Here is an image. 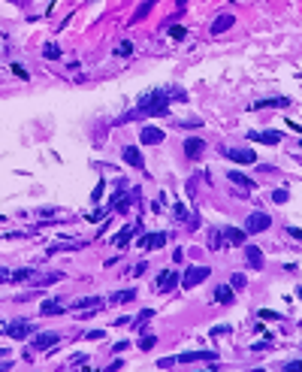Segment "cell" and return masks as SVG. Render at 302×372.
Listing matches in <instances>:
<instances>
[{
	"mask_svg": "<svg viewBox=\"0 0 302 372\" xmlns=\"http://www.w3.org/2000/svg\"><path fill=\"white\" fill-rule=\"evenodd\" d=\"M166 112H169V91L157 88V91H148L145 97H139L136 109H130L127 115H121L118 124L121 121H133V118H145V115H166Z\"/></svg>",
	"mask_w": 302,
	"mask_h": 372,
	"instance_id": "cell-1",
	"label": "cell"
},
{
	"mask_svg": "<svg viewBox=\"0 0 302 372\" xmlns=\"http://www.w3.org/2000/svg\"><path fill=\"white\" fill-rule=\"evenodd\" d=\"M209 276H212V273H209L206 267H187V273H184L178 281H181L184 287H197V284H200V281H206Z\"/></svg>",
	"mask_w": 302,
	"mask_h": 372,
	"instance_id": "cell-2",
	"label": "cell"
},
{
	"mask_svg": "<svg viewBox=\"0 0 302 372\" xmlns=\"http://www.w3.org/2000/svg\"><path fill=\"white\" fill-rule=\"evenodd\" d=\"M272 224V218L266 215V212H254V215H248V221H245V230L248 233H263Z\"/></svg>",
	"mask_w": 302,
	"mask_h": 372,
	"instance_id": "cell-3",
	"label": "cell"
},
{
	"mask_svg": "<svg viewBox=\"0 0 302 372\" xmlns=\"http://www.w3.org/2000/svg\"><path fill=\"white\" fill-rule=\"evenodd\" d=\"M3 333L12 336V339H24V336L33 333V324L30 321H12V324H3Z\"/></svg>",
	"mask_w": 302,
	"mask_h": 372,
	"instance_id": "cell-4",
	"label": "cell"
},
{
	"mask_svg": "<svg viewBox=\"0 0 302 372\" xmlns=\"http://www.w3.org/2000/svg\"><path fill=\"white\" fill-rule=\"evenodd\" d=\"M248 139H251V142H263V145H278V142H281V133H278V130H251Z\"/></svg>",
	"mask_w": 302,
	"mask_h": 372,
	"instance_id": "cell-5",
	"label": "cell"
},
{
	"mask_svg": "<svg viewBox=\"0 0 302 372\" xmlns=\"http://www.w3.org/2000/svg\"><path fill=\"white\" fill-rule=\"evenodd\" d=\"M139 139H142V145H157V142H163V130L154 127V124H148V127H142Z\"/></svg>",
	"mask_w": 302,
	"mask_h": 372,
	"instance_id": "cell-6",
	"label": "cell"
},
{
	"mask_svg": "<svg viewBox=\"0 0 302 372\" xmlns=\"http://www.w3.org/2000/svg\"><path fill=\"white\" fill-rule=\"evenodd\" d=\"M160 245H166V233H145V236L139 239V248H142V251H148V248H160Z\"/></svg>",
	"mask_w": 302,
	"mask_h": 372,
	"instance_id": "cell-7",
	"label": "cell"
},
{
	"mask_svg": "<svg viewBox=\"0 0 302 372\" xmlns=\"http://www.w3.org/2000/svg\"><path fill=\"white\" fill-rule=\"evenodd\" d=\"M226 158L236 161V164H254V161H257L251 148H230V152H226Z\"/></svg>",
	"mask_w": 302,
	"mask_h": 372,
	"instance_id": "cell-8",
	"label": "cell"
},
{
	"mask_svg": "<svg viewBox=\"0 0 302 372\" xmlns=\"http://www.w3.org/2000/svg\"><path fill=\"white\" fill-rule=\"evenodd\" d=\"M178 284V273L175 270H163L160 279H157V290H172Z\"/></svg>",
	"mask_w": 302,
	"mask_h": 372,
	"instance_id": "cell-9",
	"label": "cell"
},
{
	"mask_svg": "<svg viewBox=\"0 0 302 372\" xmlns=\"http://www.w3.org/2000/svg\"><path fill=\"white\" fill-rule=\"evenodd\" d=\"M194 360H215V351H191L175 357V363H194Z\"/></svg>",
	"mask_w": 302,
	"mask_h": 372,
	"instance_id": "cell-10",
	"label": "cell"
},
{
	"mask_svg": "<svg viewBox=\"0 0 302 372\" xmlns=\"http://www.w3.org/2000/svg\"><path fill=\"white\" fill-rule=\"evenodd\" d=\"M206 152V142L203 139H184V155L187 158H200Z\"/></svg>",
	"mask_w": 302,
	"mask_h": 372,
	"instance_id": "cell-11",
	"label": "cell"
},
{
	"mask_svg": "<svg viewBox=\"0 0 302 372\" xmlns=\"http://www.w3.org/2000/svg\"><path fill=\"white\" fill-rule=\"evenodd\" d=\"M70 306H67V300H49V303H43L40 306V312L43 315H61V312H67Z\"/></svg>",
	"mask_w": 302,
	"mask_h": 372,
	"instance_id": "cell-12",
	"label": "cell"
},
{
	"mask_svg": "<svg viewBox=\"0 0 302 372\" xmlns=\"http://www.w3.org/2000/svg\"><path fill=\"white\" fill-rule=\"evenodd\" d=\"M58 339H61V336H58V333H40V336H36V339H33V348H36V351H43V348L55 345Z\"/></svg>",
	"mask_w": 302,
	"mask_h": 372,
	"instance_id": "cell-13",
	"label": "cell"
},
{
	"mask_svg": "<svg viewBox=\"0 0 302 372\" xmlns=\"http://www.w3.org/2000/svg\"><path fill=\"white\" fill-rule=\"evenodd\" d=\"M236 24V15H230V12H226V15H221L215 24H212V33H224V30H230Z\"/></svg>",
	"mask_w": 302,
	"mask_h": 372,
	"instance_id": "cell-14",
	"label": "cell"
},
{
	"mask_svg": "<svg viewBox=\"0 0 302 372\" xmlns=\"http://www.w3.org/2000/svg\"><path fill=\"white\" fill-rule=\"evenodd\" d=\"M121 155H124V164H130V167H142V155H139V148H136V145H127Z\"/></svg>",
	"mask_w": 302,
	"mask_h": 372,
	"instance_id": "cell-15",
	"label": "cell"
},
{
	"mask_svg": "<svg viewBox=\"0 0 302 372\" xmlns=\"http://www.w3.org/2000/svg\"><path fill=\"white\" fill-rule=\"evenodd\" d=\"M215 300H218L221 306H230V303L236 300V296H233V287H226V284H221V287L215 290Z\"/></svg>",
	"mask_w": 302,
	"mask_h": 372,
	"instance_id": "cell-16",
	"label": "cell"
},
{
	"mask_svg": "<svg viewBox=\"0 0 302 372\" xmlns=\"http://www.w3.org/2000/svg\"><path fill=\"white\" fill-rule=\"evenodd\" d=\"M245 257H248V264H251L254 270H260V267H263V254H260V248H257V245H248V248H245Z\"/></svg>",
	"mask_w": 302,
	"mask_h": 372,
	"instance_id": "cell-17",
	"label": "cell"
},
{
	"mask_svg": "<svg viewBox=\"0 0 302 372\" xmlns=\"http://www.w3.org/2000/svg\"><path fill=\"white\" fill-rule=\"evenodd\" d=\"M70 309H100V300L97 296H82V300H76V303H70Z\"/></svg>",
	"mask_w": 302,
	"mask_h": 372,
	"instance_id": "cell-18",
	"label": "cell"
},
{
	"mask_svg": "<svg viewBox=\"0 0 302 372\" xmlns=\"http://www.w3.org/2000/svg\"><path fill=\"white\" fill-rule=\"evenodd\" d=\"M230 182L236 185L239 191H251V188H254V182H251L248 176H242V173H230Z\"/></svg>",
	"mask_w": 302,
	"mask_h": 372,
	"instance_id": "cell-19",
	"label": "cell"
},
{
	"mask_svg": "<svg viewBox=\"0 0 302 372\" xmlns=\"http://www.w3.org/2000/svg\"><path fill=\"white\" fill-rule=\"evenodd\" d=\"M136 230H139V227H133V224H130V227H124V230H121V233H118L115 239H112V242H115V248H124V245L130 242V236H133Z\"/></svg>",
	"mask_w": 302,
	"mask_h": 372,
	"instance_id": "cell-20",
	"label": "cell"
},
{
	"mask_svg": "<svg viewBox=\"0 0 302 372\" xmlns=\"http://www.w3.org/2000/svg\"><path fill=\"white\" fill-rule=\"evenodd\" d=\"M112 303H118V306H124V303H130V300H136V290H115L109 296Z\"/></svg>",
	"mask_w": 302,
	"mask_h": 372,
	"instance_id": "cell-21",
	"label": "cell"
},
{
	"mask_svg": "<svg viewBox=\"0 0 302 372\" xmlns=\"http://www.w3.org/2000/svg\"><path fill=\"white\" fill-rule=\"evenodd\" d=\"M290 100L287 97H278V100H260V103H254V109H275V106H287Z\"/></svg>",
	"mask_w": 302,
	"mask_h": 372,
	"instance_id": "cell-22",
	"label": "cell"
},
{
	"mask_svg": "<svg viewBox=\"0 0 302 372\" xmlns=\"http://www.w3.org/2000/svg\"><path fill=\"white\" fill-rule=\"evenodd\" d=\"M30 276H33V270H15V273H9V281H21V284H27L30 281Z\"/></svg>",
	"mask_w": 302,
	"mask_h": 372,
	"instance_id": "cell-23",
	"label": "cell"
},
{
	"mask_svg": "<svg viewBox=\"0 0 302 372\" xmlns=\"http://www.w3.org/2000/svg\"><path fill=\"white\" fill-rule=\"evenodd\" d=\"M224 236H226V242H233V245H242V242H245V233H242V230H233V227H226Z\"/></svg>",
	"mask_w": 302,
	"mask_h": 372,
	"instance_id": "cell-24",
	"label": "cell"
},
{
	"mask_svg": "<svg viewBox=\"0 0 302 372\" xmlns=\"http://www.w3.org/2000/svg\"><path fill=\"white\" fill-rule=\"evenodd\" d=\"M154 3H157V0H145V3L139 6V12H136L133 18H136V21H139V18H145V15H148V9H151V6H154Z\"/></svg>",
	"mask_w": 302,
	"mask_h": 372,
	"instance_id": "cell-25",
	"label": "cell"
},
{
	"mask_svg": "<svg viewBox=\"0 0 302 372\" xmlns=\"http://www.w3.org/2000/svg\"><path fill=\"white\" fill-rule=\"evenodd\" d=\"M43 55H46V58H61V49H58L55 43H49V46L43 49Z\"/></svg>",
	"mask_w": 302,
	"mask_h": 372,
	"instance_id": "cell-26",
	"label": "cell"
},
{
	"mask_svg": "<svg viewBox=\"0 0 302 372\" xmlns=\"http://www.w3.org/2000/svg\"><path fill=\"white\" fill-rule=\"evenodd\" d=\"M230 287H236V290H242V287H245V276H239V273H236V276L230 279Z\"/></svg>",
	"mask_w": 302,
	"mask_h": 372,
	"instance_id": "cell-27",
	"label": "cell"
},
{
	"mask_svg": "<svg viewBox=\"0 0 302 372\" xmlns=\"http://www.w3.org/2000/svg\"><path fill=\"white\" fill-rule=\"evenodd\" d=\"M169 36H172V40H184L187 30H184V27H169Z\"/></svg>",
	"mask_w": 302,
	"mask_h": 372,
	"instance_id": "cell-28",
	"label": "cell"
},
{
	"mask_svg": "<svg viewBox=\"0 0 302 372\" xmlns=\"http://www.w3.org/2000/svg\"><path fill=\"white\" fill-rule=\"evenodd\" d=\"M260 318H263V321H278L281 315H278V312H272V309H263V312H260Z\"/></svg>",
	"mask_w": 302,
	"mask_h": 372,
	"instance_id": "cell-29",
	"label": "cell"
},
{
	"mask_svg": "<svg viewBox=\"0 0 302 372\" xmlns=\"http://www.w3.org/2000/svg\"><path fill=\"white\" fill-rule=\"evenodd\" d=\"M139 348H142V351H151V348H154V336H145V339L139 342Z\"/></svg>",
	"mask_w": 302,
	"mask_h": 372,
	"instance_id": "cell-30",
	"label": "cell"
},
{
	"mask_svg": "<svg viewBox=\"0 0 302 372\" xmlns=\"http://www.w3.org/2000/svg\"><path fill=\"white\" fill-rule=\"evenodd\" d=\"M272 200H275V203H287V191H284V188H278V191L272 194Z\"/></svg>",
	"mask_w": 302,
	"mask_h": 372,
	"instance_id": "cell-31",
	"label": "cell"
},
{
	"mask_svg": "<svg viewBox=\"0 0 302 372\" xmlns=\"http://www.w3.org/2000/svg\"><path fill=\"white\" fill-rule=\"evenodd\" d=\"M130 52H133V46H130V43H121V46H118V55H130Z\"/></svg>",
	"mask_w": 302,
	"mask_h": 372,
	"instance_id": "cell-32",
	"label": "cell"
},
{
	"mask_svg": "<svg viewBox=\"0 0 302 372\" xmlns=\"http://www.w3.org/2000/svg\"><path fill=\"white\" fill-rule=\"evenodd\" d=\"M100 197H103V182H100V185H97V191H94V197H91V203H97V200H100Z\"/></svg>",
	"mask_w": 302,
	"mask_h": 372,
	"instance_id": "cell-33",
	"label": "cell"
},
{
	"mask_svg": "<svg viewBox=\"0 0 302 372\" xmlns=\"http://www.w3.org/2000/svg\"><path fill=\"white\" fill-rule=\"evenodd\" d=\"M172 260H175V264H181V260H184V251L178 248V251H172Z\"/></svg>",
	"mask_w": 302,
	"mask_h": 372,
	"instance_id": "cell-34",
	"label": "cell"
},
{
	"mask_svg": "<svg viewBox=\"0 0 302 372\" xmlns=\"http://www.w3.org/2000/svg\"><path fill=\"white\" fill-rule=\"evenodd\" d=\"M0 281H9V273H6L3 267H0Z\"/></svg>",
	"mask_w": 302,
	"mask_h": 372,
	"instance_id": "cell-35",
	"label": "cell"
},
{
	"mask_svg": "<svg viewBox=\"0 0 302 372\" xmlns=\"http://www.w3.org/2000/svg\"><path fill=\"white\" fill-rule=\"evenodd\" d=\"M3 354H6V348H0V357H3Z\"/></svg>",
	"mask_w": 302,
	"mask_h": 372,
	"instance_id": "cell-36",
	"label": "cell"
},
{
	"mask_svg": "<svg viewBox=\"0 0 302 372\" xmlns=\"http://www.w3.org/2000/svg\"><path fill=\"white\" fill-rule=\"evenodd\" d=\"M0 333H3V321H0Z\"/></svg>",
	"mask_w": 302,
	"mask_h": 372,
	"instance_id": "cell-37",
	"label": "cell"
}]
</instances>
